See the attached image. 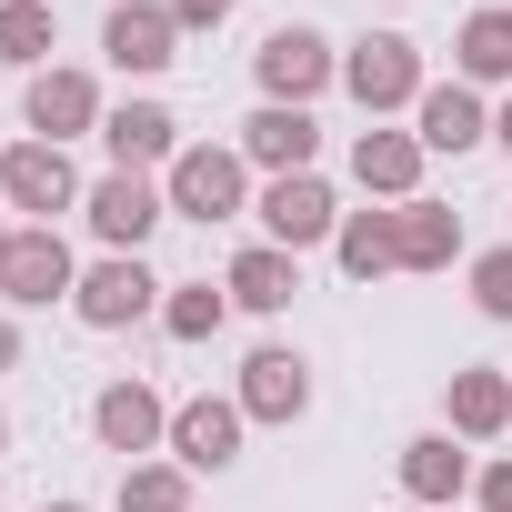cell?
I'll use <instances>...</instances> for the list:
<instances>
[{"instance_id":"obj_1","label":"cell","mask_w":512,"mask_h":512,"mask_svg":"<svg viewBox=\"0 0 512 512\" xmlns=\"http://www.w3.org/2000/svg\"><path fill=\"white\" fill-rule=\"evenodd\" d=\"M251 181L262 171H251L231 141H181V161L161 171V201H171V221H241L251 201H262Z\"/></svg>"},{"instance_id":"obj_2","label":"cell","mask_w":512,"mask_h":512,"mask_svg":"<svg viewBox=\"0 0 512 512\" xmlns=\"http://www.w3.org/2000/svg\"><path fill=\"white\" fill-rule=\"evenodd\" d=\"M342 91L362 101V121H392V111H412L432 81H422V41L412 31H362V41H342Z\"/></svg>"},{"instance_id":"obj_3","label":"cell","mask_w":512,"mask_h":512,"mask_svg":"<svg viewBox=\"0 0 512 512\" xmlns=\"http://www.w3.org/2000/svg\"><path fill=\"white\" fill-rule=\"evenodd\" d=\"M251 81H262V101L312 111V101L342 81V41L312 31V21H282V31H262V51H251Z\"/></svg>"},{"instance_id":"obj_4","label":"cell","mask_w":512,"mask_h":512,"mask_svg":"<svg viewBox=\"0 0 512 512\" xmlns=\"http://www.w3.org/2000/svg\"><path fill=\"white\" fill-rule=\"evenodd\" d=\"M81 171H71V151L61 141H11V151H0V201H11L21 221H41V231H61V211H81Z\"/></svg>"},{"instance_id":"obj_5","label":"cell","mask_w":512,"mask_h":512,"mask_svg":"<svg viewBox=\"0 0 512 512\" xmlns=\"http://www.w3.org/2000/svg\"><path fill=\"white\" fill-rule=\"evenodd\" d=\"M161 292L171 282H151L141 251H101V262H81L71 312H81V332H131V322H161Z\"/></svg>"},{"instance_id":"obj_6","label":"cell","mask_w":512,"mask_h":512,"mask_svg":"<svg viewBox=\"0 0 512 512\" xmlns=\"http://www.w3.org/2000/svg\"><path fill=\"white\" fill-rule=\"evenodd\" d=\"M111 121V101H101V71H81V61H51V71H31L21 81V131L31 141H81V131H101Z\"/></svg>"},{"instance_id":"obj_7","label":"cell","mask_w":512,"mask_h":512,"mask_svg":"<svg viewBox=\"0 0 512 512\" xmlns=\"http://www.w3.org/2000/svg\"><path fill=\"white\" fill-rule=\"evenodd\" d=\"M91 442L121 452V462H151V452H171V402H161L141 372H121V382L91 392Z\"/></svg>"},{"instance_id":"obj_8","label":"cell","mask_w":512,"mask_h":512,"mask_svg":"<svg viewBox=\"0 0 512 512\" xmlns=\"http://www.w3.org/2000/svg\"><path fill=\"white\" fill-rule=\"evenodd\" d=\"M81 221H91V241H101V251H141V241L171 221V201H161V181H151V171H101V181L81 191Z\"/></svg>"},{"instance_id":"obj_9","label":"cell","mask_w":512,"mask_h":512,"mask_svg":"<svg viewBox=\"0 0 512 512\" xmlns=\"http://www.w3.org/2000/svg\"><path fill=\"white\" fill-rule=\"evenodd\" d=\"M262 241H282V251H322L332 231H342V201H332V181L322 171H282V181H262Z\"/></svg>"},{"instance_id":"obj_10","label":"cell","mask_w":512,"mask_h":512,"mask_svg":"<svg viewBox=\"0 0 512 512\" xmlns=\"http://www.w3.org/2000/svg\"><path fill=\"white\" fill-rule=\"evenodd\" d=\"M71 292H81L71 241H61V231H41V221H21L11 272H0V312H51V302H71Z\"/></svg>"},{"instance_id":"obj_11","label":"cell","mask_w":512,"mask_h":512,"mask_svg":"<svg viewBox=\"0 0 512 512\" xmlns=\"http://www.w3.org/2000/svg\"><path fill=\"white\" fill-rule=\"evenodd\" d=\"M231 402H241V422H272V432H292V422L312 412V362H302L292 342H262V352L241 362Z\"/></svg>"},{"instance_id":"obj_12","label":"cell","mask_w":512,"mask_h":512,"mask_svg":"<svg viewBox=\"0 0 512 512\" xmlns=\"http://www.w3.org/2000/svg\"><path fill=\"white\" fill-rule=\"evenodd\" d=\"M101 61L131 71V81H161L181 61V21H171V0H111V21H101Z\"/></svg>"},{"instance_id":"obj_13","label":"cell","mask_w":512,"mask_h":512,"mask_svg":"<svg viewBox=\"0 0 512 512\" xmlns=\"http://www.w3.org/2000/svg\"><path fill=\"white\" fill-rule=\"evenodd\" d=\"M231 151L262 171V181H282V171H322V121L292 111V101H262V111L231 131Z\"/></svg>"},{"instance_id":"obj_14","label":"cell","mask_w":512,"mask_h":512,"mask_svg":"<svg viewBox=\"0 0 512 512\" xmlns=\"http://www.w3.org/2000/svg\"><path fill=\"white\" fill-rule=\"evenodd\" d=\"M241 432H251V422H241V402H231V392L171 402V462H181L191 482H201V472H231V462H241Z\"/></svg>"},{"instance_id":"obj_15","label":"cell","mask_w":512,"mask_h":512,"mask_svg":"<svg viewBox=\"0 0 512 512\" xmlns=\"http://www.w3.org/2000/svg\"><path fill=\"white\" fill-rule=\"evenodd\" d=\"M101 151H111V171H171L181 161V121H171V101H111V121H101Z\"/></svg>"},{"instance_id":"obj_16","label":"cell","mask_w":512,"mask_h":512,"mask_svg":"<svg viewBox=\"0 0 512 512\" xmlns=\"http://www.w3.org/2000/svg\"><path fill=\"white\" fill-rule=\"evenodd\" d=\"M422 141L412 131H392V121H362L352 131V181H362V201H422Z\"/></svg>"},{"instance_id":"obj_17","label":"cell","mask_w":512,"mask_h":512,"mask_svg":"<svg viewBox=\"0 0 512 512\" xmlns=\"http://www.w3.org/2000/svg\"><path fill=\"white\" fill-rule=\"evenodd\" d=\"M392 472H402V502H422V512H452L462 492H472V452L452 442V432H412L402 452H392Z\"/></svg>"},{"instance_id":"obj_18","label":"cell","mask_w":512,"mask_h":512,"mask_svg":"<svg viewBox=\"0 0 512 512\" xmlns=\"http://www.w3.org/2000/svg\"><path fill=\"white\" fill-rule=\"evenodd\" d=\"M442 432L452 442H502L512 432V372L502 362H462L442 382Z\"/></svg>"},{"instance_id":"obj_19","label":"cell","mask_w":512,"mask_h":512,"mask_svg":"<svg viewBox=\"0 0 512 512\" xmlns=\"http://www.w3.org/2000/svg\"><path fill=\"white\" fill-rule=\"evenodd\" d=\"M412 141L462 161V151H482V141H492V101H482L472 81H432V91L412 101Z\"/></svg>"},{"instance_id":"obj_20","label":"cell","mask_w":512,"mask_h":512,"mask_svg":"<svg viewBox=\"0 0 512 512\" xmlns=\"http://www.w3.org/2000/svg\"><path fill=\"white\" fill-rule=\"evenodd\" d=\"M221 292H231V312H292V292H302V251H282V241H251V251H231V272H221Z\"/></svg>"},{"instance_id":"obj_21","label":"cell","mask_w":512,"mask_h":512,"mask_svg":"<svg viewBox=\"0 0 512 512\" xmlns=\"http://www.w3.org/2000/svg\"><path fill=\"white\" fill-rule=\"evenodd\" d=\"M452 81H472V91H512V0L462 11V31H452Z\"/></svg>"},{"instance_id":"obj_22","label":"cell","mask_w":512,"mask_h":512,"mask_svg":"<svg viewBox=\"0 0 512 512\" xmlns=\"http://www.w3.org/2000/svg\"><path fill=\"white\" fill-rule=\"evenodd\" d=\"M332 262H342L352 282H392V272H402V211H392V201H372V211H342V231H332Z\"/></svg>"},{"instance_id":"obj_23","label":"cell","mask_w":512,"mask_h":512,"mask_svg":"<svg viewBox=\"0 0 512 512\" xmlns=\"http://www.w3.org/2000/svg\"><path fill=\"white\" fill-rule=\"evenodd\" d=\"M392 211H402V272H452V262H472L452 201H392Z\"/></svg>"},{"instance_id":"obj_24","label":"cell","mask_w":512,"mask_h":512,"mask_svg":"<svg viewBox=\"0 0 512 512\" xmlns=\"http://www.w3.org/2000/svg\"><path fill=\"white\" fill-rule=\"evenodd\" d=\"M51 41H61L51 0H0V61H11L21 81H31V71H51Z\"/></svg>"},{"instance_id":"obj_25","label":"cell","mask_w":512,"mask_h":512,"mask_svg":"<svg viewBox=\"0 0 512 512\" xmlns=\"http://www.w3.org/2000/svg\"><path fill=\"white\" fill-rule=\"evenodd\" d=\"M111 512H191V472L181 462H121V492H111Z\"/></svg>"},{"instance_id":"obj_26","label":"cell","mask_w":512,"mask_h":512,"mask_svg":"<svg viewBox=\"0 0 512 512\" xmlns=\"http://www.w3.org/2000/svg\"><path fill=\"white\" fill-rule=\"evenodd\" d=\"M221 322H231V292H211V282H171L161 292V332L171 342H211Z\"/></svg>"},{"instance_id":"obj_27","label":"cell","mask_w":512,"mask_h":512,"mask_svg":"<svg viewBox=\"0 0 512 512\" xmlns=\"http://www.w3.org/2000/svg\"><path fill=\"white\" fill-rule=\"evenodd\" d=\"M462 282H472V312H482V322H512V241H502V251H472Z\"/></svg>"},{"instance_id":"obj_28","label":"cell","mask_w":512,"mask_h":512,"mask_svg":"<svg viewBox=\"0 0 512 512\" xmlns=\"http://www.w3.org/2000/svg\"><path fill=\"white\" fill-rule=\"evenodd\" d=\"M472 502H482V512H512V452H492V462L472 472Z\"/></svg>"},{"instance_id":"obj_29","label":"cell","mask_w":512,"mask_h":512,"mask_svg":"<svg viewBox=\"0 0 512 512\" xmlns=\"http://www.w3.org/2000/svg\"><path fill=\"white\" fill-rule=\"evenodd\" d=\"M171 21H181V31H221V21H231V0H171Z\"/></svg>"},{"instance_id":"obj_30","label":"cell","mask_w":512,"mask_h":512,"mask_svg":"<svg viewBox=\"0 0 512 512\" xmlns=\"http://www.w3.org/2000/svg\"><path fill=\"white\" fill-rule=\"evenodd\" d=\"M0 372H21V312H0Z\"/></svg>"},{"instance_id":"obj_31","label":"cell","mask_w":512,"mask_h":512,"mask_svg":"<svg viewBox=\"0 0 512 512\" xmlns=\"http://www.w3.org/2000/svg\"><path fill=\"white\" fill-rule=\"evenodd\" d=\"M492 141H502V151H512V91H502V111H492Z\"/></svg>"},{"instance_id":"obj_32","label":"cell","mask_w":512,"mask_h":512,"mask_svg":"<svg viewBox=\"0 0 512 512\" xmlns=\"http://www.w3.org/2000/svg\"><path fill=\"white\" fill-rule=\"evenodd\" d=\"M11 241H21V221H0V272H11Z\"/></svg>"},{"instance_id":"obj_33","label":"cell","mask_w":512,"mask_h":512,"mask_svg":"<svg viewBox=\"0 0 512 512\" xmlns=\"http://www.w3.org/2000/svg\"><path fill=\"white\" fill-rule=\"evenodd\" d=\"M0 462H11V412H0Z\"/></svg>"},{"instance_id":"obj_34","label":"cell","mask_w":512,"mask_h":512,"mask_svg":"<svg viewBox=\"0 0 512 512\" xmlns=\"http://www.w3.org/2000/svg\"><path fill=\"white\" fill-rule=\"evenodd\" d=\"M41 512H91V502H41Z\"/></svg>"},{"instance_id":"obj_35","label":"cell","mask_w":512,"mask_h":512,"mask_svg":"<svg viewBox=\"0 0 512 512\" xmlns=\"http://www.w3.org/2000/svg\"><path fill=\"white\" fill-rule=\"evenodd\" d=\"M402 512H422V502H402Z\"/></svg>"}]
</instances>
